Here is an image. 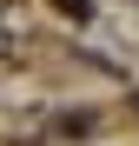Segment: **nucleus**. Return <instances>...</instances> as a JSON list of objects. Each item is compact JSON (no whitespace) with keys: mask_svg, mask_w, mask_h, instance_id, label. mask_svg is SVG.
<instances>
[{"mask_svg":"<svg viewBox=\"0 0 139 146\" xmlns=\"http://www.w3.org/2000/svg\"><path fill=\"white\" fill-rule=\"evenodd\" d=\"M53 7H66L73 20H86V13H93V0H53Z\"/></svg>","mask_w":139,"mask_h":146,"instance_id":"f257e3e1","label":"nucleus"}]
</instances>
